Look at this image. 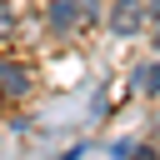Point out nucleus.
Listing matches in <instances>:
<instances>
[{
	"label": "nucleus",
	"mask_w": 160,
	"mask_h": 160,
	"mask_svg": "<svg viewBox=\"0 0 160 160\" xmlns=\"http://www.w3.org/2000/svg\"><path fill=\"white\" fill-rule=\"evenodd\" d=\"M100 20V0H50V35H75V30H90Z\"/></svg>",
	"instance_id": "obj_1"
},
{
	"label": "nucleus",
	"mask_w": 160,
	"mask_h": 160,
	"mask_svg": "<svg viewBox=\"0 0 160 160\" xmlns=\"http://www.w3.org/2000/svg\"><path fill=\"white\" fill-rule=\"evenodd\" d=\"M145 25H150L145 0H115V10H110V35L115 40H135V35H145Z\"/></svg>",
	"instance_id": "obj_2"
},
{
	"label": "nucleus",
	"mask_w": 160,
	"mask_h": 160,
	"mask_svg": "<svg viewBox=\"0 0 160 160\" xmlns=\"http://www.w3.org/2000/svg\"><path fill=\"white\" fill-rule=\"evenodd\" d=\"M25 90H30V70H25V65H15V60H0V95L20 100Z\"/></svg>",
	"instance_id": "obj_3"
},
{
	"label": "nucleus",
	"mask_w": 160,
	"mask_h": 160,
	"mask_svg": "<svg viewBox=\"0 0 160 160\" xmlns=\"http://www.w3.org/2000/svg\"><path fill=\"white\" fill-rule=\"evenodd\" d=\"M135 85H140L145 95H160V60H145V65L135 70Z\"/></svg>",
	"instance_id": "obj_4"
},
{
	"label": "nucleus",
	"mask_w": 160,
	"mask_h": 160,
	"mask_svg": "<svg viewBox=\"0 0 160 160\" xmlns=\"http://www.w3.org/2000/svg\"><path fill=\"white\" fill-rule=\"evenodd\" d=\"M15 35V15H10V5L0 0V40H10Z\"/></svg>",
	"instance_id": "obj_5"
},
{
	"label": "nucleus",
	"mask_w": 160,
	"mask_h": 160,
	"mask_svg": "<svg viewBox=\"0 0 160 160\" xmlns=\"http://www.w3.org/2000/svg\"><path fill=\"white\" fill-rule=\"evenodd\" d=\"M145 10H150V25L160 20V0H145Z\"/></svg>",
	"instance_id": "obj_6"
},
{
	"label": "nucleus",
	"mask_w": 160,
	"mask_h": 160,
	"mask_svg": "<svg viewBox=\"0 0 160 160\" xmlns=\"http://www.w3.org/2000/svg\"><path fill=\"white\" fill-rule=\"evenodd\" d=\"M150 40H155V50H160V20H155V35H150Z\"/></svg>",
	"instance_id": "obj_7"
}]
</instances>
